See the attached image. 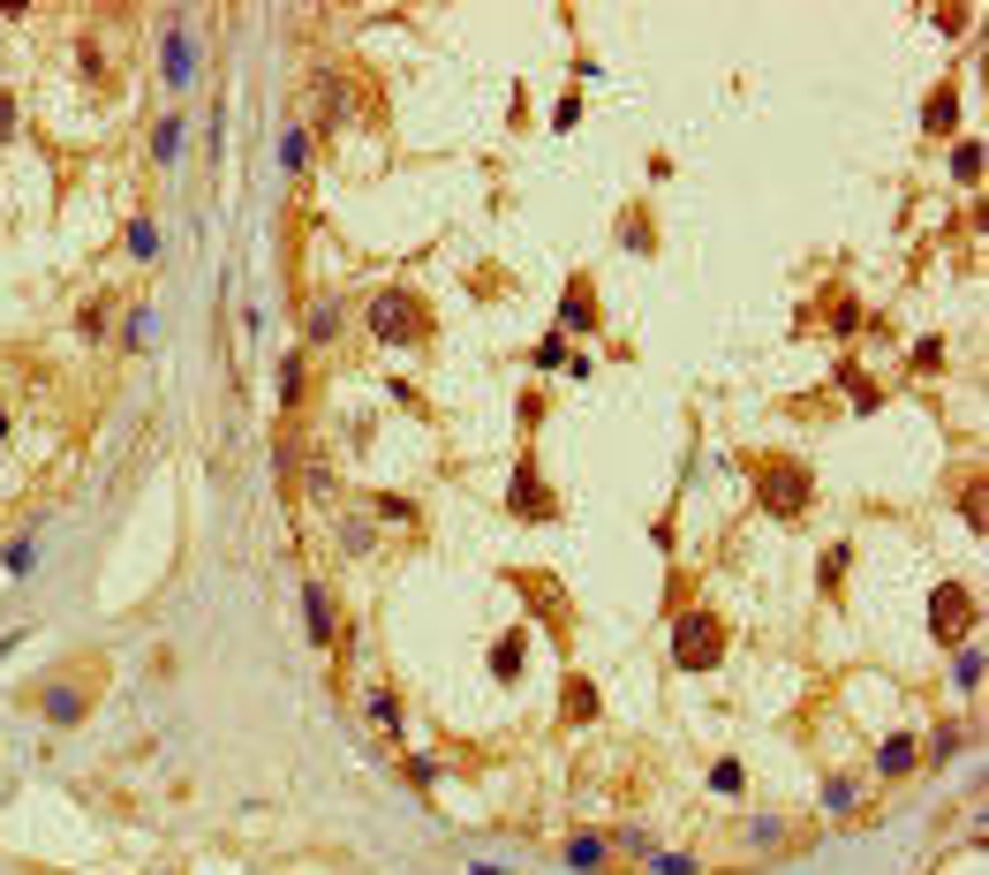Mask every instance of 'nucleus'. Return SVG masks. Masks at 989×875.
<instances>
[{
  "mask_svg": "<svg viewBox=\"0 0 989 875\" xmlns=\"http://www.w3.org/2000/svg\"><path fill=\"white\" fill-rule=\"evenodd\" d=\"M914 754H922V747H914L906 732H891V739H884V754H876V770H884V777H906V770H914Z\"/></svg>",
  "mask_w": 989,
  "mask_h": 875,
  "instance_id": "obj_12",
  "label": "nucleus"
},
{
  "mask_svg": "<svg viewBox=\"0 0 989 875\" xmlns=\"http://www.w3.org/2000/svg\"><path fill=\"white\" fill-rule=\"evenodd\" d=\"M559 695H567V702H559V718H567V725H589V718H597V687H589L582 672H574Z\"/></svg>",
  "mask_w": 989,
  "mask_h": 875,
  "instance_id": "obj_10",
  "label": "nucleus"
},
{
  "mask_svg": "<svg viewBox=\"0 0 989 875\" xmlns=\"http://www.w3.org/2000/svg\"><path fill=\"white\" fill-rule=\"evenodd\" d=\"M84 710H91V695H76V687H53V695H46V718H53V725H76Z\"/></svg>",
  "mask_w": 989,
  "mask_h": 875,
  "instance_id": "obj_13",
  "label": "nucleus"
},
{
  "mask_svg": "<svg viewBox=\"0 0 989 875\" xmlns=\"http://www.w3.org/2000/svg\"><path fill=\"white\" fill-rule=\"evenodd\" d=\"M846 567H853V551L830 544V551H824V588H830V596H838V582H846Z\"/></svg>",
  "mask_w": 989,
  "mask_h": 875,
  "instance_id": "obj_17",
  "label": "nucleus"
},
{
  "mask_svg": "<svg viewBox=\"0 0 989 875\" xmlns=\"http://www.w3.org/2000/svg\"><path fill=\"white\" fill-rule=\"evenodd\" d=\"M129 250H137V257H152V250H160V234H152V219H129Z\"/></svg>",
  "mask_w": 989,
  "mask_h": 875,
  "instance_id": "obj_23",
  "label": "nucleus"
},
{
  "mask_svg": "<svg viewBox=\"0 0 989 875\" xmlns=\"http://www.w3.org/2000/svg\"><path fill=\"white\" fill-rule=\"evenodd\" d=\"M725 649H733V642H725V626H718L710 611H680V619H672V664H680V672H718Z\"/></svg>",
  "mask_w": 989,
  "mask_h": 875,
  "instance_id": "obj_3",
  "label": "nucleus"
},
{
  "mask_svg": "<svg viewBox=\"0 0 989 875\" xmlns=\"http://www.w3.org/2000/svg\"><path fill=\"white\" fill-rule=\"evenodd\" d=\"M658 875H695V861H687V853H664V861H658Z\"/></svg>",
  "mask_w": 989,
  "mask_h": 875,
  "instance_id": "obj_30",
  "label": "nucleus"
},
{
  "mask_svg": "<svg viewBox=\"0 0 989 875\" xmlns=\"http://www.w3.org/2000/svg\"><path fill=\"white\" fill-rule=\"evenodd\" d=\"M363 325H370L378 347H423L431 340V302L416 288H378L363 302Z\"/></svg>",
  "mask_w": 989,
  "mask_h": 875,
  "instance_id": "obj_1",
  "label": "nucleus"
},
{
  "mask_svg": "<svg viewBox=\"0 0 989 875\" xmlns=\"http://www.w3.org/2000/svg\"><path fill=\"white\" fill-rule=\"evenodd\" d=\"M370 718H378V725H385V732L401 725V710H393V695H385V687H370Z\"/></svg>",
  "mask_w": 989,
  "mask_h": 875,
  "instance_id": "obj_26",
  "label": "nucleus"
},
{
  "mask_svg": "<svg viewBox=\"0 0 989 875\" xmlns=\"http://www.w3.org/2000/svg\"><path fill=\"white\" fill-rule=\"evenodd\" d=\"M280 401H288V408L303 401V355H288V363H280Z\"/></svg>",
  "mask_w": 989,
  "mask_h": 875,
  "instance_id": "obj_19",
  "label": "nucleus"
},
{
  "mask_svg": "<svg viewBox=\"0 0 989 875\" xmlns=\"http://www.w3.org/2000/svg\"><path fill=\"white\" fill-rule=\"evenodd\" d=\"M0 137H15V99L0 91Z\"/></svg>",
  "mask_w": 989,
  "mask_h": 875,
  "instance_id": "obj_31",
  "label": "nucleus"
},
{
  "mask_svg": "<svg viewBox=\"0 0 989 875\" xmlns=\"http://www.w3.org/2000/svg\"><path fill=\"white\" fill-rule=\"evenodd\" d=\"M952 122H960V91H937V99L922 106V129H937V137H944Z\"/></svg>",
  "mask_w": 989,
  "mask_h": 875,
  "instance_id": "obj_15",
  "label": "nucleus"
},
{
  "mask_svg": "<svg viewBox=\"0 0 989 875\" xmlns=\"http://www.w3.org/2000/svg\"><path fill=\"white\" fill-rule=\"evenodd\" d=\"M559 363H567V340H559V332H551V340H536V370H559Z\"/></svg>",
  "mask_w": 989,
  "mask_h": 875,
  "instance_id": "obj_24",
  "label": "nucleus"
},
{
  "mask_svg": "<svg viewBox=\"0 0 989 875\" xmlns=\"http://www.w3.org/2000/svg\"><path fill=\"white\" fill-rule=\"evenodd\" d=\"M30 559H38L30 544H8V551H0V567H8V574H30Z\"/></svg>",
  "mask_w": 989,
  "mask_h": 875,
  "instance_id": "obj_28",
  "label": "nucleus"
},
{
  "mask_svg": "<svg viewBox=\"0 0 989 875\" xmlns=\"http://www.w3.org/2000/svg\"><path fill=\"white\" fill-rule=\"evenodd\" d=\"M174 158H181V122L166 114V122H160V166H174Z\"/></svg>",
  "mask_w": 989,
  "mask_h": 875,
  "instance_id": "obj_22",
  "label": "nucleus"
},
{
  "mask_svg": "<svg viewBox=\"0 0 989 875\" xmlns=\"http://www.w3.org/2000/svg\"><path fill=\"white\" fill-rule=\"evenodd\" d=\"M506 513H513V521H551V513H559V498H551V491H544V475H536V453H521V460H513Z\"/></svg>",
  "mask_w": 989,
  "mask_h": 875,
  "instance_id": "obj_4",
  "label": "nucleus"
},
{
  "mask_svg": "<svg viewBox=\"0 0 989 875\" xmlns=\"http://www.w3.org/2000/svg\"><path fill=\"white\" fill-rule=\"evenodd\" d=\"M347 106H355V84H347V76H340V68H326V76H318V122H347Z\"/></svg>",
  "mask_w": 989,
  "mask_h": 875,
  "instance_id": "obj_7",
  "label": "nucleus"
},
{
  "mask_svg": "<svg viewBox=\"0 0 989 875\" xmlns=\"http://www.w3.org/2000/svg\"><path fill=\"white\" fill-rule=\"evenodd\" d=\"M189 76H196V46H189V30L174 23V30H166V84L189 91Z\"/></svg>",
  "mask_w": 989,
  "mask_h": 875,
  "instance_id": "obj_9",
  "label": "nucleus"
},
{
  "mask_svg": "<svg viewBox=\"0 0 989 875\" xmlns=\"http://www.w3.org/2000/svg\"><path fill=\"white\" fill-rule=\"evenodd\" d=\"M506 582L521 588V596H529V604H536V611H544L551 626H567V596H559V588H544V582H536V567H513Z\"/></svg>",
  "mask_w": 989,
  "mask_h": 875,
  "instance_id": "obj_6",
  "label": "nucleus"
},
{
  "mask_svg": "<svg viewBox=\"0 0 989 875\" xmlns=\"http://www.w3.org/2000/svg\"><path fill=\"white\" fill-rule=\"evenodd\" d=\"M521 657H529V642H521V634H506V642L492 649V672H498V680H521Z\"/></svg>",
  "mask_w": 989,
  "mask_h": 875,
  "instance_id": "obj_16",
  "label": "nucleus"
},
{
  "mask_svg": "<svg viewBox=\"0 0 989 875\" xmlns=\"http://www.w3.org/2000/svg\"><path fill=\"white\" fill-rule=\"evenodd\" d=\"M567 861H574V868H605V846H597V838H574V853H567Z\"/></svg>",
  "mask_w": 989,
  "mask_h": 875,
  "instance_id": "obj_25",
  "label": "nucleus"
},
{
  "mask_svg": "<svg viewBox=\"0 0 989 875\" xmlns=\"http://www.w3.org/2000/svg\"><path fill=\"white\" fill-rule=\"evenodd\" d=\"M303 151H310V137H303V129H288V137H280V166H303Z\"/></svg>",
  "mask_w": 989,
  "mask_h": 875,
  "instance_id": "obj_27",
  "label": "nucleus"
},
{
  "mask_svg": "<svg viewBox=\"0 0 989 875\" xmlns=\"http://www.w3.org/2000/svg\"><path fill=\"white\" fill-rule=\"evenodd\" d=\"M332 325H340V302H318V309H303V340H310V347H326Z\"/></svg>",
  "mask_w": 989,
  "mask_h": 875,
  "instance_id": "obj_14",
  "label": "nucleus"
},
{
  "mask_svg": "<svg viewBox=\"0 0 989 875\" xmlns=\"http://www.w3.org/2000/svg\"><path fill=\"white\" fill-rule=\"evenodd\" d=\"M967 619H975V588H967V582H944V588H937V604H929L937 642H967Z\"/></svg>",
  "mask_w": 989,
  "mask_h": 875,
  "instance_id": "obj_5",
  "label": "nucleus"
},
{
  "mask_svg": "<svg viewBox=\"0 0 989 875\" xmlns=\"http://www.w3.org/2000/svg\"><path fill=\"white\" fill-rule=\"evenodd\" d=\"M620 242H627V250H635V257H650V242H658V234H650V219H643V212H635V219H627V227H620Z\"/></svg>",
  "mask_w": 989,
  "mask_h": 875,
  "instance_id": "obj_18",
  "label": "nucleus"
},
{
  "mask_svg": "<svg viewBox=\"0 0 989 875\" xmlns=\"http://www.w3.org/2000/svg\"><path fill=\"white\" fill-rule=\"evenodd\" d=\"M303 619H310V642H340V634H332V596L318 582L303 588Z\"/></svg>",
  "mask_w": 989,
  "mask_h": 875,
  "instance_id": "obj_11",
  "label": "nucleus"
},
{
  "mask_svg": "<svg viewBox=\"0 0 989 875\" xmlns=\"http://www.w3.org/2000/svg\"><path fill=\"white\" fill-rule=\"evenodd\" d=\"M559 332H597V294H589V280L567 288V302H559Z\"/></svg>",
  "mask_w": 989,
  "mask_h": 875,
  "instance_id": "obj_8",
  "label": "nucleus"
},
{
  "mask_svg": "<svg viewBox=\"0 0 989 875\" xmlns=\"http://www.w3.org/2000/svg\"><path fill=\"white\" fill-rule=\"evenodd\" d=\"M824 800H830V815H846V808H853V785H846V777H830Z\"/></svg>",
  "mask_w": 989,
  "mask_h": 875,
  "instance_id": "obj_29",
  "label": "nucleus"
},
{
  "mask_svg": "<svg viewBox=\"0 0 989 875\" xmlns=\"http://www.w3.org/2000/svg\"><path fill=\"white\" fill-rule=\"evenodd\" d=\"M809 498H816V475H809L794 453L756 460V506H763L771 521H801V513H809Z\"/></svg>",
  "mask_w": 989,
  "mask_h": 875,
  "instance_id": "obj_2",
  "label": "nucleus"
},
{
  "mask_svg": "<svg viewBox=\"0 0 989 875\" xmlns=\"http://www.w3.org/2000/svg\"><path fill=\"white\" fill-rule=\"evenodd\" d=\"M952 174H960V181H982V144H960V151H952Z\"/></svg>",
  "mask_w": 989,
  "mask_h": 875,
  "instance_id": "obj_21",
  "label": "nucleus"
},
{
  "mask_svg": "<svg viewBox=\"0 0 989 875\" xmlns=\"http://www.w3.org/2000/svg\"><path fill=\"white\" fill-rule=\"evenodd\" d=\"M952 680H960V687H982V649H960V657H952Z\"/></svg>",
  "mask_w": 989,
  "mask_h": 875,
  "instance_id": "obj_20",
  "label": "nucleus"
}]
</instances>
